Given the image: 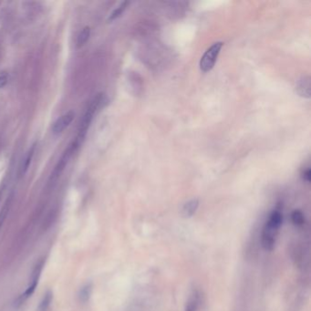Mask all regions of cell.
I'll return each mask as SVG.
<instances>
[{"instance_id":"obj_1","label":"cell","mask_w":311,"mask_h":311,"mask_svg":"<svg viewBox=\"0 0 311 311\" xmlns=\"http://www.w3.org/2000/svg\"><path fill=\"white\" fill-rule=\"evenodd\" d=\"M282 222L283 216L279 210H275L269 215V217L263 227L261 235L262 247L265 250H273L280 234V229L282 226Z\"/></svg>"},{"instance_id":"obj_2","label":"cell","mask_w":311,"mask_h":311,"mask_svg":"<svg viewBox=\"0 0 311 311\" xmlns=\"http://www.w3.org/2000/svg\"><path fill=\"white\" fill-rule=\"evenodd\" d=\"M102 101H103V95L102 93H100V94H97L89 103V107L86 110L85 113L83 115V118L81 121V123H80L79 133L77 135V138L73 141V143L70 145L71 148H73L74 152L82 145L83 140H84L86 134H87V131L90 125V122L92 121L93 116L95 114L97 110L100 108Z\"/></svg>"},{"instance_id":"obj_3","label":"cell","mask_w":311,"mask_h":311,"mask_svg":"<svg viewBox=\"0 0 311 311\" xmlns=\"http://www.w3.org/2000/svg\"><path fill=\"white\" fill-rule=\"evenodd\" d=\"M223 42H216L210 47L200 60V70L204 73L212 70L216 62V59L222 49Z\"/></svg>"},{"instance_id":"obj_4","label":"cell","mask_w":311,"mask_h":311,"mask_svg":"<svg viewBox=\"0 0 311 311\" xmlns=\"http://www.w3.org/2000/svg\"><path fill=\"white\" fill-rule=\"evenodd\" d=\"M42 268H43V261H40L39 263L37 264V266L35 267L33 272H32L31 282H30L29 286H28L25 292L23 293L19 299H17V301L15 303L16 307L22 305L26 300H28V299H29L31 297L32 294L34 293L36 287H37V285H38V280L40 277V273L42 271Z\"/></svg>"},{"instance_id":"obj_5","label":"cell","mask_w":311,"mask_h":311,"mask_svg":"<svg viewBox=\"0 0 311 311\" xmlns=\"http://www.w3.org/2000/svg\"><path fill=\"white\" fill-rule=\"evenodd\" d=\"M74 117H75V113L72 111H70L67 113L60 116L58 119H57V121L53 123L52 133L56 135L63 133L64 130L70 126V124L73 121Z\"/></svg>"},{"instance_id":"obj_6","label":"cell","mask_w":311,"mask_h":311,"mask_svg":"<svg viewBox=\"0 0 311 311\" xmlns=\"http://www.w3.org/2000/svg\"><path fill=\"white\" fill-rule=\"evenodd\" d=\"M74 153L73 149H72V148L70 146L69 147V149L66 151V153H64L63 156L61 157L60 161L58 162V164H57V166H56V167H55V169H54V171L52 172V174H51V177H52V179L56 180V179L60 175V173L63 171L65 166H66L67 164H68V162H69V160H70V156L72 155V153Z\"/></svg>"},{"instance_id":"obj_7","label":"cell","mask_w":311,"mask_h":311,"mask_svg":"<svg viewBox=\"0 0 311 311\" xmlns=\"http://www.w3.org/2000/svg\"><path fill=\"white\" fill-rule=\"evenodd\" d=\"M296 89L299 96L303 98H311V78L309 76L302 77L297 83Z\"/></svg>"},{"instance_id":"obj_8","label":"cell","mask_w":311,"mask_h":311,"mask_svg":"<svg viewBox=\"0 0 311 311\" xmlns=\"http://www.w3.org/2000/svg\"><path fill=\"white\" fill-rule=\"evenodd\" d=\"M199 206V201L198 199H192L185 203L182 208L181 214L184 218H190L197 213V209Z\"/></svg>"},{"instance_id":"obj_9","label":"cell","mask_w":311,"mask_h":311,"mask_svg":"<svg viewBox=\"0 0 311 311\" xmlns=\"http://www.w3.org/2000/svg\"><path fill=\"white\" fill-rule=\"evenodd\" d=\"M35 150H36V144H33L29 148V150L28 151V153L25 155V158L23 159V163H22L21 169H20L21 175H24L26 172L28 171V170L29 165L31 164L32 159H33V156H34V153H35Z\"/></svg>"},{"instance_id":"obj_10","label":"cell","mask_w":311,"mask_h":311,"mask_svg":"<svg viewBox=\"0 0 311 311\" xmlns=\"http://www.w3.org/2000/svg\"><path fill=\"white\" fill-rule=\"evenodd\" d=\"M199 305H200V294L195 292L188 300L185 311H198Z\"/></svg>"},{"instance_id":"obj_11","label":"cell","mask_w":311,"mask_h":311,"mask_svg":"<svg viewBox=\"0 0 311 311\" xmlns=\"http://www.w3.org/2000/svg\"><path fill=\"white\" fill-rule=\"evenodd\" d=\"M90 36V28L88 26L84 27L77 37V45L78 47H83L87 43Z\"/></svg>"},{"instance_id":"obj_12","label":"cell","mask_w":311,"mask_h":311,"mask_svg":"<svg viewBox=\"0 0 311 311\" xmlns=\"http://www.w3.org/2000/svg\"><path fill=\"white\" fill-rule=\"evenodd\" d=\"M52 299H53L52 293L51 291H47L43 299L40 301L38 311H49L50 308H51V303H52Z\"/></svg>"},{"instance_id":"obj_13","label":"cell","mask_w":311,"mask_h":311,"mask_svg":"<svg viewBox=\"0 0 311 311\" xmlns=\"http://www.w3.org/2000/svg\"><path fill=\"white\" fill-rule=\"evenodd\" d=\"M129 5V2L125 1V2H122L119 6H117L115 8L114 10L112 12V14L110 15L109 17L108 21H113L115 19L120 18L121 15L123 14V12L125 11V9L127 8V6Z\"/></svg>"},{"instance_id":"obj_14","label":"cell","mask_w":311,"mask_h":311,"mask_svg":"<svg viewBox=\"0 0 311 311\" xmlns=\"http://www.w3.org/2000/svg\"><path fill=\"white\" fill-rule=\"evenodd\" d=\"M291 220L293 224L297 226H301L304 225L305 223V216L303 215V213L299 210H295L293 211L291 214Z\"/></svg>"},{"instance_id":"obj_15","label":"cell","mask_w":311,"mask_h":311,"mask_svg":"<svg viewBox=\"0 0 311 311\" xmlns=\"http://www.w3.org/2000/svg\"><path fill=\"white\" fill-rule=\"evenodd\" d=\"M90 294H91V285L90 284H87V285L83 286L79 292L80 301L83 303H86L89 299Z\"/></svg>"},{"instance_id":"obj_16","label":"cell","mask_w":311,"mask_h":311,"mask_svg":"<svg viewBox=\"0 0 311 311\" xmlns=\"http://www.w3.org/2000/svg\"><path fill=\"white\" fill-rule=\"evenodd\" d=\"M7 82H8L7 73L6 72H1L0 73V89L5 87Z\"/></svg>"},{"instance_id":"obj_17","label":"cell","mask_w":311,"mask_h":311,"mask_svg":"<svg viewBox=\"0 0 311 311\" xmlns=\"http://www.w3.org/2000/svg\"><path fill=\"white\" fill-rule=\"evenodd\" d=\"M303 179H304V181L306 182H308V183H310L311 180V169H308V170H306L304 172H303Z\"/></svg>"}]
</instances>
